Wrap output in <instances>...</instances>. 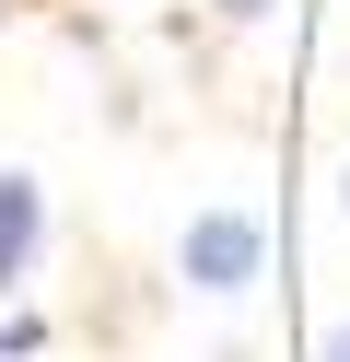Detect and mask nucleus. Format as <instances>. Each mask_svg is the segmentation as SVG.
<instances>
[{"instance_id": "nucleus-4", "label": "nucleus", "mask_w": 350, "mask_h": 362, "mask_svg": "<svg viewBox=\"0 0 350 362\" xmlns=\"http://www.w3.org/2000/svg\"><path fill=\"white\" fill-rule=\"evenodd\" d=\"M222 12H269V0H222Z\"/></svg>"}, {"instance_id": "nucleus-3", "label": "nucleus", "mask_w": 350, "mask_h": 362, "mask_svg": "<svg viewBox=\"0 0 350 362\" xmlns=\"http://www.w3.org/2000/svg\"><path fill=\"white\" fill-rule=\"evenodd\" d=\"M315 362H350V315H339V327H327V351H315Z\"/></svg>"}, {"instance_id": "nucleus-2", "label": "nucleus", "mask_w": 350, "mask_h": 362, "mask_svg": "<svg viewBox=\"0 0 350 362\" xmlns=\"http://www.w3.org/2000/svg\"><path fill=\"white\" fill-rule=\"evenodd\" d=\"M35 269V187L23 175H0V292Z\"/></svg>"}, {"instance_id": "nucleus-5", "label": "nucleus", "mask_w": 350, "mask_h": 362, "mask_svg": "<svg viewBox=\"0 0 350 362\" xmlns=\"http://www.w3.org/2000/svg\"><path fill=\"white\" fill-rule=\"evenodd\" d=\"M339 211H350V175H339Z\"/></svg>"}, {"instance_id": "nucleus-1", "label": "nucleus", "mask_w": 350, "mask_h": 362, "mask_svg": "<svg viewBox=\"0 0 350 362\" xmlns=\"http://www.w3.org/2000/svg\"><path fill=\"white\" fill-rule=\"evenodd\" d=\"M257 245H269V234H257L245 211H199L187 245H175V269H187L199 292H245V281H257Z\"/></svg>"}]
</instances>
